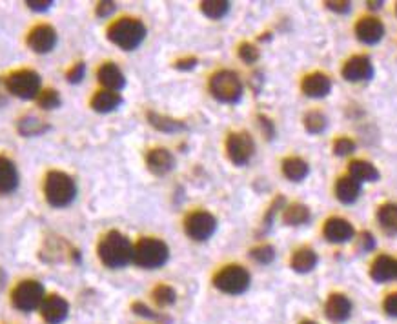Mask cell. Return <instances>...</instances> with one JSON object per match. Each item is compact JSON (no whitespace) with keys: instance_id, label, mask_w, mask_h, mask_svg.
I'll use <instances>...</instances> for the list:
<instances>
[{"instance_id":"6da1fadb","label":"cell","mask_w":397,"mask_h":324,"mask_svg":"<svg viewBox=\"0 0 397 324\" xmlns=\"http://www.w3.org/2000/svg\"><path fill=\"white\" fill-rule=\"evenodd\" d=\"M133 244L129 243V238L122 235L117 229H111L104 237L99 241L97 253L104 266L111 270L128 266L129 262H133Z\"/></svg>"},{"instance_id":"7a4b0ae2","label":"cell","mask_w":397,"mask_h":324,"mask_svg":"<svg viewBox=\"0 0 397 324\" xmlns=\"http://www.w3.org/2000/svg\"><path fill=\"white\" fill-rule=\"evenodd\" d=\"M44 197L53 208H66L77 197V184L64 172H49L44 179Z\"/></svg>"},{"instance_id":"3957f363","label":"cell","mask_w":397,"mask_h":324,"mask_svg":"<svg viewBox=\"0 0 397 324\" xmlns=\"http://www.w3.org/2000/svg\"><path fill=\"white\" fill-rule=\"evenodd\" d=\"M108 38L111 44L119 46L124 51H133L144 42L146 38V26L139 19H119L111 22L108 28Z\"/></svg>"},{"instance_id":"277c9868","label":"cell","mask_w":397,"mask_h":324,"mask_svg":"<svg viewBox=\"0 0 397 324\" xmlns=\"http://www.w3.org/2000/svg\"><path fill=\"white\" fill-rule=\"evenodd\" d=\"M170 257V248L161 238L144 237L133 248V262L137 266L146 268V270H157L164 266Z\"/></svg>"},{"instance_id":"5b68a950","label":"cell","mask_w":397,"mask_h":324,"mask_svg":"<svg viewBox=\"0 0 397 324\" xmlns=\"http://www.w3.org/2000/svg\"><path fill=\"white\" fill-rule=\"evenodd\" d=\"M243 81L232 70H220L210 79V93L225 104H237L243 97Z\"/></svg>"},{"instance_id":"8992f818","label":"cell","mask_w":397,"mask_h":324,"mask_svg":"<svg viewBox=\"0 0 397 324\" xmlns=\"http://www.w3.org/2000/svg\"><path fill=\"white\" fill-rule=\"evenodd\" d=\"M250 282H252V277H250L248 270L239 264H228V266L220 268L213 277V286L228 295L244 293L250 288Z\"/></svg>"},{"instance_id":"52a82bcc","label":"cell","mask_w":397,"mask_h":324,"mask_svg":"<svg viewBox=\"0 0 397 324\" xmlns=\"http://www.w3.org/2000/svg\"><path fill=\"white\" fill-rule=\"evenodd\" d=\"M6 86L11 95L22 100L37 99L39 93L42 91V81L40 75L33 70H19L13 72L8 79H6Z\"/></svg>"},{"instance_id":"ba28073f","label":"cell","mask_w":397,"mask_h":324,"mask_svg":"<svg viewBox=\"0 0 397 324\" xmlns=\"http://www.w3.org/2000/svg\"><path fill=\"white\" fill-rule=\"evenodd\" d=\"M46 299V291L39 281H22L11 293V302L17 310L33 311L40 308Z\"/></svg>"},{"instance_id":"9c48e42d","label":"cell","mask_w":397,"mask_h":324,"mask_svg":"<svg viewBox=\"0 0 397 324\" xmlns=\"http://www.w3.org/2000/svg\"><path fill=\"white\" fill-rule=\"evenodd\" d=\"M184 232H186L188 237L197 241V243L208 241L217 232V219L210 211H192L184 220Z\"/></svg>"},{"instance_id":"30bf717a","label":"cell","mask_w":397,"mask_h":324,"mask_svg":"<svg viewBox=\"0 0 397 324\" xmlns=\"http://www.w3.org/2000/svg\"><path fill=\"white\" fill-rule=\"evenodd\" d=\"M226 153H228V159L234 162L235 166H246L255 153V143L252 135L246 133V131H237V133L228 135V138H226Z\"/></svg>"},{"instance_id":"8fae6325","label":"cell","mask_w":397,"mask_h":324,"mask_svg":"<svg viewBox=\"0 0 397 324\" xmlns=\"http://www.w3.org/2000/svg\"><path fill=\"white\" fill-rule=\"evenodd\" d=\"M57 44V31L48 24L35 26L28 33V46L35 53H49Z\"/></svg>"},{"instance_id":"7c38bea8","label":"cell","mask_w":397,"mask_h":324,"mask_svg":"<svg viewBox=\"0 0 397 324\" xmlns=\"http://www.w3.org/2000/svg\"><path fill=\"white\" fill-rule=\"evenodd\" d=\"M343 76L348 82H363L370 81L373 76V64L366 55H355L348 58L343 67Z\"/></svg>"},{"instance_id":"4fadbf2b","label":"cell","mask_w":397,"mask_h":324,"mask_svg":"<svg viewBox=\"0 0 397 324\" xmlns=\"http://www.w3.org/2000/svg\"><path fill=\"white\" fill-rule=\"evenodd\" d=\"M67 311H70L67 300L63 295H57V293L46 297L42 306H40V315L48 324L64 323L67 317Z\"/></svg>"},{"instance_id":"5bb4252c","label":"cell","mask_w":397,"mask_h":324,"mask_svg":"<svg viewBox=\"0 0 397 324\" xmlns=\"http://www.w3.org/2000/svg\"><path fill=\"white\" fill-rule=\"evenodd\" d=\"M323 234H325L326 241H330V243L345 244L348 243L350 238H354L355 232L354 226L350 225L346 219H343V217H330L325 222Z\"/></svg>"},{"instance_id":"9a60e30c","label":"cell","mask_w":397,"mask_h":324,"mask_svg":"<svg viewBox=\"0 0 397 324\" xmlns=\"http://www.w3.org/2000/svg\"><path fill=\"white\" fill-rule=\"evenodd\" d=\"M355 35H357V38L363 44L373 46V44H378L384 37V26L375 17H363L355 24Z\"/></svg>"},{"instance_id":"2e32d148","label":"cell","mask_w":397,"mask_h":324,"mask_svg":"<svg viewBox=\"0 0 397 324\" xmlns=\"http://www.w3.org/2000/svg\"><path fill=\"white\" fill-rule=\"evenodd\" d=\"M301 90L302 93L307 97H310V99H323V97L330 95L332 91L330 76L321 72L310 73V75H307L302 79Z\"/></svg>"},{"instance_id":"e0dca14e","label":"cell","mask_w":397,"mask_h":324,"mask_svg":"<svg viewBox=\"0 0 397 324\" xmlns=\"http://www.w3.org/2000/svg\"><path fill=\"white\" fill-rule=\"evenodd\" d=\"M326 317L334 323H345L352 315V302L345 293H332L325 306Z\"/></svg>"},{"instance_id":"ac0fdd59","label":"cell","mask_w":397,"mask_h":324,"mask_svg":"<svg viewBox=\"0 0 397 324\" xmlns=\"http://www.w3.org/2000/svg\"><path fill=\"white\" fill-rule=\"evenodd\" d=\"M97 79L101 82L104 90L115 91L119 93L122 88L126 86L124 73L120 72V67L113 63H104L99 70H97Z\"/></svg>"},{"instance_id":"d6986e66","label":"cell","mask_w":397,"mask_h":324,"mask_svg":"<svg viewBox=\"0 0 397 324\" xmlns=\"http://www.w3.org/2000/svg\"><path fill=\"white\" fill-rule=\"evenodd\" d=\"M146 164L154 175H166L175 168V159L166 148H155L146 155Z\"/></svg>"},{"instance_id":"ffe728a7","label":"cell","mask_w":397,"mask_h":324,"mask_svg":"<svg viewBox=\"0 0 397 324\" xmlns=\"http://www.w3.org/2000/svg\"><path fill=\"white\" fill-rule=\"evenodd\" d=\"M19 188V172L13 161L0 155V195H10Z\"/></svg>"},{"instance_id":"44dd1931","label":"cell","mask_w":397,"mask_h":324,"mask_svg":"<svg viewBox=\"0 0 397 324\" xmlns=\"http://www.w3.org/2000/svg\"><path fill=\"white\" fill-rule=\"evenodd\" d=\"M334 191L337 200H341L343 204H354L355 200L359 199V195H361V184L354 181L350 175L339 177L335 181Z\"/></svg>"},{"instance_id":"7402d4cb","label":"cell","mask_w":397,"mask_h":324,"mask_svg":"<svg viewBox=\"0 0 397 324\" xmlns=\"http://www.w3.org/2000/svg\"><path fill=\"white\" fill-rule=\"evenodd\" d=\"M397 275V261L388 255H379L373 261L372 268H370V277L375 282H388L396 279Z\"/></svg>"},{"instance_id":"603a6c76","label":"cell","mask_w":397,"mask_h":324,"mask_svg":"<svg viewBox=\"0 0 397 324\" xmlns=\"http://www.w3.org/2000/svg\"><path fill=\"white\" fill-rule=\"evenodd\" d=\"M317 262H319L317 253L311 248H308V246H302V248L295 250V252L292 253L290 266H292L293 272L297 273H308L311 272V270H316Z\"/></svg>"},{"instance_id":"cb8c5ba5","label":"cell","mask_w":397,"mask_h":324,"mask_svg":"<svg viewBox=\"0 0 397 324\" xmlns=\"http://www.w3.org/2000/svg\"><path fill=\"white\" fill-rule=\"evenodd\" d=\"M90 104L97 113H111V111H115L122 104V97H120V93H115V91L101 90L93 95Z\"/></svg>"},{"instance_id":"d4e9b609","label":"cell","mask_w":397,"mask_h":324,"mask_svg":"<svg viewBox=\"0 0 397 324\" xmlns=\"http://www.w3.org/2000/svg\"><path fill=\"white\" fill-rule=\"evenodd\" d=\"M348 175L357 181L359 184L363 182H378L379 181V172L378 168L373 166L372 162L361 161V159H355L348 164Z\"/></svg>"},{"instance_id":"484cf974","label":"cell","mask_w":397,"mask_h":324,"mask_svg":"<svg viewBox=\"0 0 397 324\" xmlns=\"http://www.w3.org/2000/svg\"><path fill=\"white\" fill-rule=\"evenodd\" d=\"M282 173L288 181L301 182L305 181L310 173V166L307 161H302L301 157H286L282 161Z\"/></svg>"},{"instance_id":"4316f807","label":"cell","mask_w":397,"mask_h":324,"mask_svg":"<svg viewBox=\"0 0 397 324\" xmlns=\"http://www.w3.org/2000/svg\"><path fill=\"white\" fill-rule=\"evenodd\" d=\"M310 217V208H308L307 204H301V202L290 204L286 210H284V213H282V220H284V225L288 226L307 225Z\"/></svg>"},{"instance_id":"83f0119b","label":"cell","mask_w":397,"mask_h":324,"mask_svg":"<svg viewBox=\"0 0 397 324\" xmlns=\"http://www.w3.org/2000/svg\"><path fill=\"white\" fill-rule=\"evenodd\" d=\"M148 122L154 126L159 131H164V133H175V131H181L184 129V122L177 119H172V117H166V115L155 113V111H148Z\"/></svg>"},{"instance_id":"f1b7e54d","label":"cell","mask_w":397,"mask_h":324,"mask_svg":"<svg viewBox=\"0 0 397 324\" xmlns=\"http://www.w3.org/2000/svg\"><path fill=\"white\" fill-rule=\"evenodd\" d=\"M49 126L40 120L39 117L35 115H26L19 120V133L22 137H37V135H42L44 131H48Z\"/></svg>"},{"instance_id":"f546056e","label":"cell","mask_w":397,"mask_h":324,"mask_svg":"<svg viewBox=\"0 0 397 324\" xmlns=\"http://www.w3.org/2000/svg\"><path fill=\"white\" fill-rule=\"evenodd\" d=\"M378 220L387 234L397 235V204H383L378 210Z\"/></svg>"},{"instance_id":"4dcf8cb0","label":"cell","mask_w":397,"mask_h":324,"mask_svg":"<svg viewBox=\"0 0 397 324\" xmlns=\"http://www.w3.org/2000/svg\"><path fill=\"white\" fill-rule=\"evenodd\" d=\"M230 2L228 0H204L201 2V11L208 19L219 20L230 11Z\"/></svg>"},{"instance_id":"1f68e13d","label":"cell","mask_w":397,"mask_h":324,"mask_svg":"<svg viewBox=\"0 0 397 324\" xmlns=\"http://www.w3.org/2000/svg\"><path fill=\"white\" fill-rule=\"evenodd\" d=\"M302 122H305V129H307L308 133H323L326 128V117L321 111H308L307 115H305V119H302Z\"/></svg>"},{"instance_id":"d6a6232c","label":"cell","mask_w":397,"mask_h":324,"mask_svg":"<svg viewBox=\"0 0 397 324\" xmlns=\"http://www.w3.org/2000/svg\"><path fill=\"white\" fill-rule=\"evenodd\" d=\"M152 297H154V300L161 308H168V306H172L177 300V293H175V290L170 284H159V286H155Z\"/></svg>"},{"instance_id":"836d02e7","label":"cell","mask_w":397,"mask_h":324,"mask_svg":"<svg viewBox=\"0 0 397 324\" xmlns=\"http://www.w3.org/2000/svg\"><path fill=\"white\" fill-rule=\"evenodd\" d=\"M37 104H39V108H42V110L51 111L57 110L58 106L63 104V100H60V95H58L57 90L48 88V90L40 91L39 97H37Z\"/></svg>"},{"instance_id":"e575fe53","label":"cell","mask_w":397,"mask_h":324,"mask_svg":"<svg viewBox=\"0 0 397 324\" xmlns=\"http://www.w3.org/2000/svg\"><path fill=\"white\" fill-rule=\"evenodd\" d=\"M250 257L261 262V264H270L275 259V250L270 244H259V246L250 250Z\"/></svg>"},{"instance_id":"d590c367","label":"cell","mask_w":397,"mask_h":324,"mask_svg":"<svg viewBox=\"0 0 397 324\" xmlns=\"http://www.w3.org/2000/svg\"><path fill=\"white\" fill-rule=\"evenodd\" d=\"M239 57L243 63L246 64H255L261 57V53H259L257 46H254L252 42H243L239 46Z\"/></svg>"},{"instance_id":"8d00e7d4","label":"cell","mask_w":397,"mask_h":324,"mask_svg":"<svg viewBox=\"0 0 397 324\" xmlns=\"http://www.w3.org/2000/svg\"><path fill=\"white\" fill-rule=\"evenodd\" d=\"M354 149H355V143L352 140V138H348V137L335 138L334 153L337 155V157H346V155H350Z\"/></svg>"},{"instance_id":"74e56055","label":"cell","mask_w":397,"mask_h":324,"mask_svg":"<svg viewBox=\"0 0 397 324\" xmlns=\"http://www.w3.org/2000/svg\"><path fill=\"white\" fill-rule=\"evenodd\" d=\"M282 204H284V197H282V195H279L277 199L273 200L272 206H270L268 211H266V215H264L263 232H266V229H270V226H272L273 219H275V215H277V211L282 208Z\"/></svg>"},{"instance_id":"f35d334b","label":"cell","mask_w":397,"mask_h":324,"mask_svg":"<svg viewBox=\"0 0 397 324\" xmlns=\"http://www.w3.org/2000/svg\"><path fill=\"white\" fill-rule=\"evenodd\" d=\"M84 73H86V64L77 63L75 66L70 67V72H67V75H66L67 82H72V84H79V82L84 79Z\"/></svg>"},{"instance_id":"ab89813d","label":"cell","mask_w":397,"mask_h":324,"mask_svg":"<svg viewBox=\"0 0 397 324\" xmlns=\"http://www.w3.org/2000/svg\"><path fill=\"white\" fill-rule=\"evenodd\" d=\"M115 10H117L115 2L104 0V2H99V4H97V17L106 19V17H110L111 13H115Z\"/></svg>"},{"instance_id":"60d3db41","label":"cell","mask_w":397,"mask_h":324,"mask_svg":"<svg viewBox=\"0 0 397 324\" xmlns=\"http://www.w3.org/2000/svg\"><path fill=\"white\" fill-rule=\"evenodd\" d=\"M257 120H259V126H261V129H263L264 137L273 138V135H275V126H273L272 120H270L266 115H259Z\"/></svg>"},{"instance_id":"b9f144b4","label":"cell","mask_w":397,"mask_h":324,"mask_svg":"<svg viewBox=\"0 0 397 324\" xmlns=\"http://www.w3.org/2000/svg\"><path fill=\"white\" fill-rule=\"evenodd\" d=\"M383 310L387 311V315H390V317H397V291L387 295V299H384L383 302Z\"/></svg>"},{"instance_id":"7bdbcfd3","label":"cell","mask_w":397,"mask_h":324,"mask_svg":"<svg viewBox=\"0 0 397 324\" xmlns=\"http://www.w3.org/2000/svg\"><path fill=\"white\" fill-rule=\"evenodd\" d=\"M26 6L33 11H48L53 6V2L51 0H28Z\"/></svg>"},{"instance_id":"ee69618b","label":"cell","mask_w":397,"mask_h":324,"mask_svg":"<svg viewBox=\"0 0 397 324\" xmlns=\"http://www.w3.org/2000/svg\"><path fill=\"white\" fill-rule=\"evenodd\" d=\"M359 243H361V250L363 252H370L375 246V238H373V235L370 232H363L361 237H359Z\"/></svg>"},{"instance_id":"f6af8a7d","label":"cell","mask_w":397,"mask_h":324,"mask_svg":"<svg viewBox=\"0 0 397 324\" xmlns=\"http://www.w3.org/2000/svg\"><path fill=\"white\" fill-rule=\"evenodd\" d=\"M325 6L328 8V10L332 11H337V13H346V11H350V2H337V0H326Z\"/></svg>"},{"instance_id":"bcb514c9","label":"cell","mask_w":397,"mask_h":324,"mask_svg":"<svg viewBox=\"0 0 397 324\" xmlns=\"http://www.w3.org/2000/svg\"><path fill=\"white\" fill-rule=\"evenodd\" d=\"M133 311L137 315H143V317H149V319H155V317H157V315L154 314V311L149 310L148 306L146 305H143V302H135L133 305Z\"/></svg>"},{"instance_id":"7dc6e473","label":"cell","mask_w":397,"mask_h":324,"mask_svg":"<svg viewBox=\"0 0 397 324\" xmlns=\"http://www.w3.org/2000/svg\"><path fill=\"white\" fill-rule=\"evenodd\" d=\"M197 63H199V60H197L195 57L181 58V60H177V63H175V67H177V70H193V67L197 66Z\"/></svg>"},{"instance_id":"c3c4849f","label":"cell","mask_w":397,"mask_h":324,"mask_svg":"<svg viewBox=\"0 0 397 324\" xmlns=\"http://www.w3.org/2000/svg\"><path fill=\"white\" fill-rule=\"evenodd\" d=\"M8 97H10V91H8V86H6V81L0 79V108L8 104Z\"/></svg>"},{"instance_id":"681fc988","label":"cell","mask_w":397,"mask_h":324,"mask_svg":"<svg viewBox=\"0 0 397 324\" xmlns=\"http://www.w3.org/2000/svg\"><path fill=\"white\" fill-rule=\"evenodd\" d=\"M4 284H6V272L0 268V290L4 288Z\"/></svg>"},{"instance_id":"f907efd6","label":"cell","mask_w":397,"mask_h":324,"mask_svg":"<svg viewBox=\"0 0 397 324\" xmlns=\"http://www.w3.org/2000/svg\"><path fill=\"white\" fill-rule=\"evenodd\" d=\"M368 6L372 8V10H379V8L383 6V2H368Z\"/></svg>"},{"instance_id":"816d5d0a","label":"cell","mask_w":397,"mask_h":324,"mask_svg":"<svg viewBox=\"0 0 397 324\" xmlns=\"http://www.w3.org/2000/svg\"><path fill=\"white\" fill-rule=\"evenodd\" d=\"M301 324H319V323H316V321H310V319H305V321H301Z\"/></svg>"},{"instance_id":"f5cc1de1","label":"cell","mask_w":397,"mask_h":324,"mask_svg":"<svg viewBox=\"0 0 397 324\" xmlns=\"http://www.w3.org/2000/svg\"><path fill=\"white\" fill-rule=\"evenodd\" d=\"M396 15H397V4H396Z\"/></svg>"},{"instance_id":"db71d44e","label":"cell","mask_w":397,"mask_h":324,"mask_svg":"<svg viewBox=\"0 0 397 324\" xmlns=\"http://www.w3.org/2000/svg\"><path fill=\"white\" fill-rule=\"evenodd\" d=\"M396 279H397V275H396Z\"/></svg>"}]
</instances>
